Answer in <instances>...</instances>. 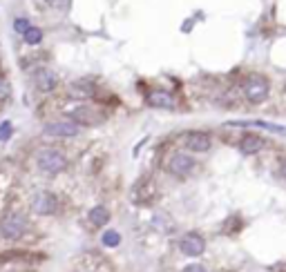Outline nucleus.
I'll list each match as a JSON object with an SVG mask.
<instances>
[{"instance_id":"1","label":"nucleus","mask_w":286,"mask_h":272,"mask_svg":"<svg viewBox=\"0 0 286 272\" xmlns=\"http://www.w3.org/2000/svg\"><path fill=\"white\" fill-rule=\"evenodd\" d=\"M36 163L45 174H58L68 165V156L58 150V147H40L36 152Z\"/></svg>"},{"instance_id":"2","label":"nucleus","mask_w":286,"mask_h":272,"mask_svg":"<svg viewBox=\"0 0 286 272\" xmlns=\"http://www.w3.org/2000/svg\"><path fill=\"white\" fill-rule=\"evenodd\" d=\"M27 228H29L27 216L23 212H7L0 219V237L7 241H18L25 237Z\"/></svg>"},{"instance_id":"3","label":"nucleus","mask_w":286,"mask_h":272,"mask_svg":"<svg viewBox=\"0 0 286 272\" xmlns=\"http://www.w3.org/2000/svg\"><path fill=\"white\" fill-rule=\"evenodd\" d=\"M269 92H271V85L266 76L261 74H248L246 80H244V96L251 101L253 105H259L269 98Z\"/></svg>"},{"instance_id":"4","label":"nucleus","mask_w":286,"mask_h":272,"mask_svg":"<svg viewBox=\"0 0 286 272\" xmlns=\"http://www.w3.org/2000/svg\"><path fill=\"white\" fill-rule=\"evenodd\" d=\"M45 134L58 136V139H74V136L81 134V125H78V123H76L74 119L65 116V119H56V121L47 123Z\"/></svg>"},{"instance_id":"5","label":"nucleus","mask_w":286,"mask_h":272,"mask_svg":"<svg viewBox=\"0 0 286 272\" xmlns=\"http://www.w3.org/2000/svg\"><path fill=\"white\" fill-rule=\"evenodd\" d=\"M32 210L40 216H52L58 212V199L50 190H38L32 199Z\"/></svg>"},{"instance_id":"6","label":"nucleus","mask_w":286,"mask_h":272,"mask_svg":"<svg viewBox=\"0 0 286 272\" xmlns=\"http://www.w3.org/2000/svg\"><path fill=\"white\" fill-rule=\"evenodd\" d=\"M194 165L197 163H194V158L190 156V154L174 152L172 156H170V161H168V172L170 174H174V176H179V178H184L194 170Z\"/></svg>"},{"instance_id":"7","label":"nucleus","mask_w":286,"mask_h":272,"mask_svg":"<svg viewBox=\"0 0 286 272\" xmlns=\"http://www.w3.org/2000/svg\"><path fill=\"white\" fill-rule=\"evenodd\" d=\"M68 116L74 119L78 125H99V123L105 121V116L99 114V109H92L90 105H78L74 109H68Z\"/></svg>"},{"instance_id":"8","label":"nucleus","mask_w":286,"mask_h":272,"mask_svg":"<svg viewBox=\"0 0 286 272\" xmlns=\"http://www.w3.org/2000/svg\"><path fill=\"white\" fill-rule=\"evenodd\" d=\"M184 145H186V150H188V152L204 154V152H208V150H210L212 139H210V134L199 132V129H192V132H188V134L184 136Z\"/></svg>"},{"instance_id":"9","label":"nucleus","mask_w":286,"mask_h":272,"mask_svg":"<svg viewBox=\"0 0 286 272\" xmlns=\"http://www.w3.org/2000/svg\"><path fill=\"white\" fill-rule=\"evenodd\" d=\"M179 250L184 252L186 257H199V255H204V250H206V241L199 232H188L179 241Z\"/></svg>"},{"instance_id":"10","label":"nucleus","mask_w":286,"mask_h":272,"mask_svg":"<svg viewBox=\"0 0 286 272\" xmlns=\"http://www.w3.org/2000/svg\"><path fill=\"white\" fill-rule=\"evenodd\" d=\"M32 80L38 92H54L58 87V76L47 67H36L32 74Z\"/></svg>"},{"instance_id":"11","label":"nucleus","mask_w":286,"mask_h":272,"mask_svg":"<svg viewBox=\"0 0 286 272\" xmlns=\"http://www.w3.org/2000/svg\"><path fill=\"white\" fill-rule=\"evenodd\" d=\"M148 105L157 109H174L177 107V98L168 89H152L148 94Z\"/></svg>"},{"instance_id":"12","label":"nucleus","mask_w":286,"mask_h":272,"mask_svg":"<svg viewBox=\"0 0 286 272\" xmlns=\"http://www.w3.org/2000/svg\"><path fill=\"white\" fill-rule=\"evenodd\" d=\"M264 145H266V139H261V136L255 132H248L241 136V141H239V152L244 154V156H253V154L264 150Z\"/></svg>"},{"instance_id":"13","label":"nucleus","mask_w":286,"mask_h":272,"mask_svg":"<svg viewBox=\"0 0 286 272\" xmlns=\"http://www.w3.org/2000/svg\"><path fill=\"white\" fill-rule=\"evenodd\" d=\"M68 94L74 101H90V98H94L96 87L92 83H87V80H74V83H70Z\"/></svg>"},{"instance_id":"14","label":"nucleus","mask_w":286,"mask_h":272,"mask_svg":"<svg viewBox=\"0 0 286 272\" xmlns=\"http://www.w3.org/2000/svg\"><path fill=\"white\" fill-rule=\"evenodd\" d=\"M228 125H235V127H261V129H269V132L286 134V127L275 125V123H269V121H230Z\"/></svg>"},{"instance_id":"15","label":"nucleus","mask_w":286,"mask_h":272,"mask_svg":"<svg viewBox=\"0 0 286 272\" xmlns=\"http://www.w3.org/2000/svg\"><path fill=\"white\" fill-rule=\"evenodd\" d=\"M109 210L105 206H94L92 210H90V214H87V219H90V223H92L94 228H103V225H107L109 223Z\"/></svg>"},{"instance_id":"16","label":"nucleus","mask_w":286,"mask_h":272,"mask_svg":"<svg viewBox=\"0 0 286 272\" xmlns=\"http://www.w3.org/2000/svg\"><path fill=\"white\" fill-rule=\"evenodd\" d=\"M23 40H25L27 45H38V42L42 40V29L40 27H34V25H32V27H29L27 32L23 34Z\"/></svg>"},{"instance_id":"17","label":"nucleus","mask_w":286,"mask_h":272,"mask_svg":"<svg viewBox=\"0 0 286 272\" xmlns=\"http://www.w3.org/2000/svg\"><path fill=\"white\" fill-rule=\"evenodd\" d=\"M101 241H103L105 248H117V245L121 243V234L117 230H105L103 232V237H101Z\"/></svg>"},{"instance_id":"18","label":"nucleus","mask_w":286,"mask_h":272,"mask_svg":"<svg viewBox=\"0 0 286 272\" xmlns=\"http://www.w3.org/2000/svg\"><path fill=\"white\" fill-rule=\"evenodd\" d=\"M9 96H11V85H9V80L5 78V76H0V103L7 101Z\"/></svg>"},{"instance_id":"19","label":"nucleus","mask_w":286,"mask_h":272,"mask_svg":"<svg viewBox=\"0 0 286 272\" xmlns=\"http://www.w3.org/2000/svg\"><path fill=\"white\" fill-rule=\"evenodd\" d=\"M11 134H14V125H11V121L0 123V141H9Z\"/></svg>"},{"instance_id":"20","label":"nucleus","mask_w":286,"mask_h":272,"mask_svg":"<svg viewBox=\"0 0 286 272\" xmlns=\"http://www.w3.org/2000/svg\"><path fill=\"white\" fill-rule=\"evenodd\" d=\"M29 27H32V22H29L27 18H16V22H14V29H16V32L20 34V36L25 34V32H27Z\"/></svg>"},{"instance_id":"21","label":"nucleus","mask_w":286,"mask_h":272,"mask_svg":"<svg viewBox=\"0 0 286 272\" xmlns=\"http://www.w3.org/2000/svg\"><path fill=\"white\" fill-rule=\"evenodd\" d=\"M181 272H206V268H204L202 263H190V265H186Z\"/></svg>"},{"instance_id":"22","label":"nucleus","mask_w":286,"mask_h":272,"mask_svg":"<svg viewBox=\"0 0 286 272\" xmlns=\"http://www.w3.org/2000/svg\"><path fill=\"white\" fill-rule=\"evenodd\" d=\"M279 174H282V176L286 178V158L282 161V165H279Z\"/></svg>"}]
</instances>
